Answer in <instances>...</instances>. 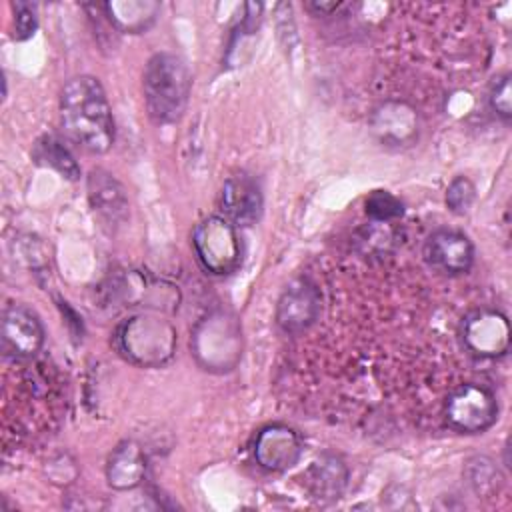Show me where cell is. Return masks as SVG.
<instances>
[{"label":"cell","mask_w":512,"mask_h":512,"mask_svg":"<svg viewBox=\"0 0 512 512\" xmlns=\"http://www.w3.org/2000/svg\"><path fill=\"white\" fill-rule=\"evenodd\" d=\"M60 126L70 142L104 154L114 142V118L106 92L94 76H74L60 92Z\"/></svg>","instance_id":"6da1fadb"},{"label":"cell","mask_w":512,"mask_h":512,"mask_svg":"<svg viewBox=\"0 0 512 512\" xmlns=\"http://www.w3.org/2000/svg\"><path fill=\"white\" fill-rule=\"evenodd\" d=\"M192 76L186 62L172 52L154 54L144 68L142 90L150 118L156 124L180 120L188 106Z\"/></svg>","instance_id":"7a4b0ae2"},{"label":"cell","mask_w":512,"mask_h":512,"mask_svg":"<svg viewBox=\"0 0 512 512\" xmlns=\"http://www.w3.org/2000/svg\"><path fill=\"white\" fill-rule=\"evenodd\" d=\"M114 342L128 362L158 368L176 352V328L158 312H138L118 326Z\"/></svg>","instance_id":"3957f363"},{"label":"cell","mask_w":512,"mask_h":512,"mask_svg":"<svg viewBox=\"0 0 512 512\" xmlns=\"http://www.w3.org/2000/svg\"><path fill=\"white\" fill-rule=\"evenodd\" d=\"M192 354L208 372H230L242 358V326L228 310H214L192 332Z\"/></svg>","instance_id":"277c9868"},{"label":"cell","mask_w":512,"mask_h":512,"mask_svg":"<svg viewBox=\"0 0 512 512\" xmlns=\"http://www.w3.org/2000/svg\"><path fill=\"white\" fill-rule=\"evenodd\" d=\"M192 248L200 266L214 274H232L242 258V246L236 224L224 216H208L196 224L192 234Z\"/></svg>","instance_id":"5b68a950"},{"label":"cell","mask_w":512,"mask_h":512,"mask_svg":"<svg viewBox=\"0 0 512 512\" xmlns=\"http://www.w3.org/2000/svg\"><path fill=\"white\" fill-rule=\"evenodd\" d=\"M444 416L450 428L462 434H480L498 418V402L486 386L468 382L452 390L444 404Z\"/></svg>","instance_id":"8992f818"},{"label":"cell","mask_w":512,"mask_h":512,"mask_svg":"<svg viewBox=\"0 0 512 512\" xmlns=\"http://www.w3.org/2000/svg\"><path fill=\"white\" fill-rule=\"evenodd\" d=\"M464 348L476 358H500L510 348L508 318L494 308L470 312L460 326Z\"/></svg>","instance_id":"52a82bcc"},{"label":"cell","mask_w":512,"mask_h":512,"mask_svg":"<svg viewBox=\"0 0 512 512\" xmlns=\"http://www.w3.org/2000/svg\"><path fill=\"white\" fill-rule=\"evenodd\" d=\"M44 344V328L38 314L24 304H8L0 320L2 352L16 360L32 358Z\"/></svg>","instance_id":"ba28073f"},{"label":"cell","mask_w":512,"mask_h":512,"mask_svg":"<svg viewBox=\"0 0 512 512\" xmlns=\"http://www.w3.org/2000/svg\"><path fill=\"white\" fill-rule=\"evenodd\" d=\"M320 308L322 296L318 286L306 276L294 278L278 298L276 324L286 334H300L318 320Z\"/></svg>","instance_id":"9c48e42d"},{"label":"cell","mask_w":512,"mask_h":512,"mask_svg":"<svg viewBox=\"0 0 512 512\" xmlns=\"http://www.w3.org/2000/svg\"><path fill=\"white\" fill-rule=\"evenodd\" d=\"M252 454L260 468L284 472L294 466L302 454L300 434L286 424H268L258 432Z\"/></svg>","instance_id":"30bf717a"},{"label":"cell","mask_w":512,"mask_h":512,"mask_svg":"<svg viewBox=\"0 0 512 512\" xmlns=\"http://www.w3.org/2000/svg\"><path fill=\"white\" fill-rule=\"evenodd\" d=\"M426 262L440 274H466L474 262V246L460 230L442 228L428 236L424 244Z\"/></svg>","instance_id":"8fae6325"},{"label":"cell","mask_w":512,"mask_h":512,"mask_svg":"<svg viewBox=\"0 0 512 512\" xmlns=\"http://www.w3.org/2000/svg\"><path fill=\"white\" fill-rule=\"evenodd\" d=\"M370 130L386 146H410L418 138V114L406 102L388 100L372 112Z\"/></svg>","instance_id":"7c38bea8"},{"label":"cell","mask_w":512,"mask_h":512,"mask_svg":"<svg viewBox=\"0 0 512 512\" xmlns=\"http://www.w3.org/2000/svg\"><path fill=\"white\" fill-rule=\"evenodd\" d=\"M262 190L248 174L230 176L220 190V210L236 226H250L262 214Z\"/></svg>","instance_id":"4fadbf2b"},{"label":"cell","mask_w":512,"mask_h":512,"mask_svg":"<svg viewBox=\"0 0 512 512\" xmlns=\"http://www.w3.org/2000/svg\"><path fill=\"white\" fill-rule=\"evenodd\" d=\"M146 476V454L134 440L120 442L108 456L106 480L114 490H132Z\"/></svg>","instance_id":"5bb4252c"},{"label":"cell","mask_w":512,"mask_h":512,"mask_svg":"<svg viewBox=\"0 0 512 512\" xmlns=\"http://www.w3.org/2000/svg\"><path fill=\"white\" fill-rule=\"evenodd\" d=\"M88 198L94 212L104 224L116 226L128 214V200L124 188L104 170H92L88 176Z\"/></svg>","instance_id":"9a60e30c"},{"label":"cell","mask_w":512,"mask_h":512,"mask_svg":"<svg viewBox=\"0 0 512 512\" xmlns=\"http://www.w3.org/2000/svg\"><path fill=\"white\" fill-rule=\"evenodd\" d=\"M348 484V466L342 456L326 452L318 456L308 472H306V486L310 494L318 500H338Z\"/></svg>","instance_id":"2e32d148"},{"label":"cell","mask_w":512,"mask_h":512,"mask_svg":"<svg viewBox=\"0 0 512 512\" xmlns=\"http://www.w3.org/2000/svg\"><path fill=\"white\" fill-rule=\"evenodd\" d=\"M108 22L128 34L146 32L160 14V4L154 0H114L102 4Z\"/></svg>","instance_id":"e0dca14e"},{"label":"cell","mask_w":512,"mask_h":512,"mask_svg":"<svg viewBox=\"0 0 512 512\" xmlns=\"http://www.w3.org/2000/svg\"><path fill=\"white\" fill-rule=\"evenodd\" d=\"M34 158L44 164L50 166L52 170L60 172L64 178L68 180H78L80 178V166L74 160V156L70 154V150L62 144V140L54 138V136H42L36 146H34Z\"/></svg>","instance_id":"ac0fdd59"},{"label":"cell","mask_w":512,"mask_h":512,"mask_svg":"<svg viewBox=\"0 0 512 512\" xmlns=\"http://www.w3.org/2000/svg\"><path fill=\"white\" fill-rule=\"evenodd\" d=\"M394 240H396V234H394L392 224L380 222V220H372L370 224L362 226L354 236L358 252L362 256H370V258L386 256L392 250Z\"/></svg>","instance_id":"d6986e66"},{"label":"cell","mask_w":512,"mask_h":512,"mask_svg":"<svg viewBox=\"0 0 512 512\" xmlns=\"http://www.w3.org/2000/svg\"><path fill=\"white\" fill-rule=\"evenodd\" d=\"M402 212H404V206H402L400 198H396L388 190H374L366 198V214L370 216V220L390 222V220L402 216Z\"/></svg>","instance_id":"ffe728a7"},{"label":"cell","mask_w":512,"mask_h":512,"mask_svg":"<svg viewBox=\"0 0 512 512\" xmlns=\"http://www.w3.org/2000/svg\"><path fill=\"white\" fill-rule=\"evenodd\" d=\"M488 104L496 116H500L502 120H510V116H512L510 74H500L492 80V86L488 92Z\"/></svg>","instance_id":"44dd1931"},{"label":"cell","mask_w":512,"mask_h":512,"mask_svg":"<svg viewBox=\"0 0 512 512\" xmlns=\"http://www.w3.org/2000/svg\"><path fill=\"white\" fill-rule=\"evenodd\" d=\"M476 198V188L466 176H456L446 188V206L454 214H464Z\"/></svg>","instance_id":"7402d4cb"},{"label":"cell","mask_w":512,"mask_h":512,"mask_svg":"<svg viewBox=\"0 0 512 512\" xmlns=\"http://www.w3.org/2000/svg\"><path fill=\"white\" fill-rule=\"evenodd\" d=\"M470 484L478 494H486L496 488L498 470L488 458H476L470 462Z\"/></svg>","instance_id":"603a6c76"},{"label":"cell","mask_w":512,"mask_h":512,"mask_svg":"<svg viewBox=\"0 0 512 512\" xmlns=\"http://www.w3.org/2000/svg\"><path fill=\"white\" fill-rule=\"evenodd\" d=\"M12 8H14V38L16 40L30 38L38 26L34 6L28 2H14Z\"/></svg>","instance_id":"cb8c5ba5"},{"label":"cell","mask_w":512,"mask_h":512,"mask_svg":"<svg viewBox=\"0 0 512 512\" xmlns=\"http://www.w3.org/2000/svg\"><path fill=\"white\" fill-rule=\"evenodd\" d=\"M342 4L340 2H310L308 8L314 14H332L334 10H338Z\"/></svg>","instance_id":"d4e9b609"}]
</instances>
